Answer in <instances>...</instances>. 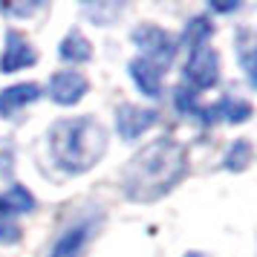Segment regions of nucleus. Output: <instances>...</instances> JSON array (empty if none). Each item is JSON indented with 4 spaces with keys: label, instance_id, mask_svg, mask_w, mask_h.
<instances>
[{
    "label": "nucleus",
    "instance_id": "nucleus-16",
    "mask_svg": "<svg viewBox=\"0 0 257 257\" xmlns=\"http://www.w3.org/2000/svg\"><path fill=\"white\" fill-rule=\"evenodd\" d=\"M240 55H243V70L248 75V84H254V61H251V32H240Z\"/></svg>",
    "mask_w": 257,
    "mask_h": 257
},
{
    "label": "nucleus",
    "instance_id": "nucleus-5",
    "mask_svg": "<svg viewBox=\"0 0 257 257\" xmlns=\"http://www.w3.org/2000/svg\"><path fill=\"white\" fill-rule=\"evenodd\" d=\"M185 78L197 90H208L217 84L220 78V61H217V52L205 44H199V47L191 49V58L185 64Z\"/></svg>",
    "mask_w": 257,
    "mask_h": 257
},
{
    "label": "nucleus",
    "instance_id": "nucleus-12",
    "mask_svg": "<svg viewBox=\"0 0 257 257\" xmlns=\"http://www.w3.org/2000/svg\"><path fill=\"white\" fill-rule=\"evenodd\" d=\"M93 49H90V41L81 35V32H70V35L61 41V58L72 61V64H81V61H90Z\"/></svg>",
    "mask_w": 257,
    "mask_h": 257
},
{
    "label": "nucleus",
    "instance_id": "nucleus-19",
    "mask_svg": "<svg viewBox=\"0 0 257 257\" xmlns=\"http://www.w3.org/2000/svg\"><path fill=\"white\" fill-rule=\"evenodd\" d=\"M35 9H38V3H29V6H0V12H6V15H29Z\"/></svg>",
    "mask_w": 257,
    "mask_h": 257
},
{
    "label": "nucleus",
    "instance_id": "nucleus-1",
    "mask_svg": "<svg viewBox=\"0 0 257 257\" xmlns=\"http://www.w3.org/2000/svg\"><path fill=\"white\" fill-rule=\"evenodd\" d=\"M188 156L179 142L156 139L142 148L121 171V188L133 202H153L185 176Z\"/></svg>",
    "mask_w": 257,
    "mask_h": 257
},
{
    "label": "nucleus",
    "instance_id": "nucleus-13",
    "mask_svg": "<svg viewBox=\"0 0 257 257\" xmlns=\"http://www.w3.org/2000/svg\"><path fill=\"white\" fill-rule=\"evenodd\" d=\"M84 240H87V225L70 228V231L55 243L52 257H78V254H81V248H84Z\"/></svg>",
    "mask_w": 257,
    "mask_h": 257
},
{
    "label": "nucleus",
    "instance_id": "nucleus-9",
    "mask_svg": "<svg viewBox=\"0 0 257 257\" xmlns=\"http://www.w3.org/2000/svg\"><path fill=\"white\" fill-rule=\"evenodd\" d=\"M248 116H251V104L248 101H237V98H220L214 107H199V113H197V118L205 121V124L217 121V118L240 124V121H248Z\"/></svg>",
    "mask_w": 257,
    "mask_h": 257
},
{
    "label": "nucleus",
    "instance_id": "nucleus-15",
    "mask_svg": "<svg viewBox=\"0 0 257 257\" xmlns=\"http://www.w3.org/2000/svg\"><path fill=\"white\" fill-rule=\"evenodd\" d=\"M205 35H211V24L205 21V18H194V21L188 24V29H185V44L194 49V47H199V44L205 41Z\"/></svg>",
    "mask_w": 257,
    "mask_h": 257
},
{
    "label": "nucleus",
    "instance_id": "nucleus-8",
    "mask_svg": "<svg viewBox=\"0 0 257 257\" xmlns=\"http://www.w3.org/2000/svg\"><path fill=\"white\" fill-rule=\"evenodd\" d=\"M84 93H87V78L81 72H55L49 81V95L58 104H75Z\"/></svg>",
    "mask_w": 257,
    "mask_h": 257
},
{
    "label": "nucleus",
    "instance_id": "nucleus-7",
    "mask_svg": "<svg viewBox=\"0 0 257 257\" xmlns=\"http://www.w3.org/2000/svg\"><path fill=\"white\" fill-rule=\"evenodd\" d=\"M153 124H156V110H142L136 104H124L118 107L116 113V130L121 139H136L139 133H145Z\"/></svg>",
    "mask_w": 257,
    "mask_h": 257
},
{
    "label": "nucleus",
    "instance_id": "nucleus-14",
    "mask_svg": "<svg viewBox=\"0 0 257 257\" xmlns=\"http://www.w3.org/2000/svg\"><path fill=\"white\" fill-rule=\"evenodd\" d=\"M248 162H251V142L237 139L234 148L228 151V156H225V168H228V171H245Z\"/></svg>",
    "mask_w": 257,
    "mask_h": 257
},
{
    "label": "nucleus",
    "instance_id": "nucleus-20",
    "mask_svg": "<svg viewBox=\"0 0 257 257\" xmlns=\"http://www.w3.org/2000/svg\"><path fill=\"white\" fill-rule=\"evenodd\" d=\"M214 9H220V12H228V9H237V0L234 3H211Z\"/></svg>",
    "mask_w": 257,
    "mask_h": 257
},
{
    "label": "nucleus",
    "instance_id": "nucleus-11",
    "mask_svg": "<svg viewBox=\"0 0 257 257\" xmlns=\"http://www.w3.org/2000/svg\"><path fill=\"white\" fill-rule=\"evenodd\" d=\"M130 75H133V81L139 84V90L145 95H151V98H156V95L162 93V72L156 70L153 64H148L145 58H136L130 61Z\"/></svg>",
    "mask_w": 257,
    "mask_h": 257
},
{
    "label": "nucleus",
    "instance_id": "nucleus-6",
    "mask_svg": "<svg viewBox=\"0 0 257 257\" xmlns=\"http://www.w3.org/2000/svg\"><path fill=\"white\" fill-rule=\"evenodd\" d=\"M35 61H38V55H35V49L29 47V41L21 32L9 29L6 32V49H3V58H0V70L18 72L24 67H29V64H35Z\"/></svg>",
    "mask_w": 257,
    "mask_h": 257
},
{
    "label": "nucleus",
    "instance_id": "nucleus-2",
    "mask_svg": "<svg viewBox=\"0 0 257 257\" xmlns=\"http://www.w3.org/2000/svg\"><path fill=\"white\" fill-rule=\"evenodd\" d=\"M49 142H52V156L55 162L70 171V174H84L90 171L101 156H104L107 139L101 124L90 116L81 118H64L49 130Z\"/></svg>",
    "mask_w": 257,
    "mask_h": 257
},
{
    "label": "nucleus",
    "instance_id": "nucleus-10",
    "mask_svg": "<svg viewBox=\"0 0 257 257\" xmlns=\"http://www.w3.org/2000/svg\"><path fill=\"white\" fill-rule=\"evenodd\" d=\"M38 95H41V87L38 84H15L9 90H3L0 93V116H12L18 107L35 101Z\"/></svg>",
    "mask_w": 257,
    "mask_h": 257
},
{
    "label": "nucleus",
    "instance_id": "nucleus-4",
    "mask_svg": "<svg viewBox=\"0 0 257 257\" xmlns=\"http://www.w3.org/2000/svg\"><path fill=\"white\" fill-rule=\"evenodd\" d=\"M32 208H35V199L21 185H12L6 197H0V243H18L21 240V228L12 217Z\"/></svg>",
    "mask_w": 257,
    "mask_h": 257
},
{
    "label": "nucleus",
    "instance_id": "nucleus-3",
    "mask_svg": "<svg viewBox=\"0 0 257 257\" xmlns=\"http://www.w3.org/2000/svg\"><path fill=\"white\" fill-rule=\"evenodd\" d=\"M133 41H136L139 49L145 52V61L153 64L159 72H162L176 55V41L168 35L165 29H159V26L145 24V26H139V29H133Z\"/></svg>",
    "mask_w": 257,
    "mask_h": 257
},
{
    "label": "nucleus",
    "instance_id": "nucleus-17",
    "mask_svg": "<svg viewBox=\"0 0 257 257\" xmlns=\"http://www.w3.org/2000/svg\"><path fill=\"white\" fill-rule=\"evenodd\" d=\"M176 107L188 113V116H197L199 113V104H197V93L194 90H185V87H179L176 90Z\"/></svg>",
    "mask_w": 257,
    "mask_h": 257
},
{
    "label": "nucleus",
    "instance_id": "nucleus-21",
    "mask_svg": "<svg viewBox=\"0 0 257 257\" xmlns=\"http://www.w3.org/2000/svg\"><path fill=\"white\" fill-rule=\"evenodd\" d=\"M185 257H205V254H199V251H191V254H185Z\"/></svg>",
    "mask_w": 257,
    "mask_h": 257
},
{
    "label": "nucleus",
    "instance_id": "nucleus-18",
    "mask_svg": "<svg viewBox=\"0 0 257 257\" xmlns=\"http://www.w3.org/2000/svg\"><path fill=\"white\" fill-rule=\"evenodd\" d=\"M0 176L9 179L12 176V142L0 139Z\"/></svg>",
    "mask_w": 257,
    "mask_h": 257
}]
</instances>
